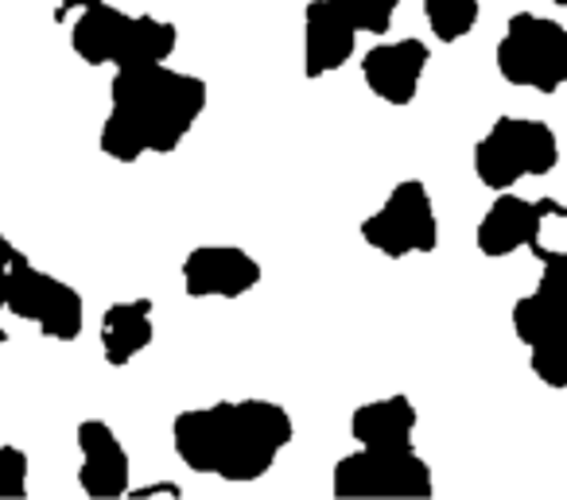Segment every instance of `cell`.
<instances>
[{
	"mask_svg": "<svg viewBox=\"0 0 567 500\" xmlns=\"http://www.w3.org/2000/svg\"><path fill=\"white\" fill-rule=\"evenodd\" d=\"M292 435V415L272 399H221L179 412L172 423V446L183 466L229 485L260 481Z\"/></svg>",
	"mask_w": 567,
	"mask_h": 500,
	"instance_id": "obj_1",
	"label": "cell"
},
{
	"mask_svg": "<svg viewBox=\"0 0 567 500\" xmlns=\"http://www.w3.org/2000/svg\"><path fill=\"white\" fill-rule=\"evenodd\" d=\"M206 110V82L172 71L167 63L125 66L110 82V117L102 125V152L113 164L141 156H172Z\"/></svg>",
	"mask_w": 567,
	"mask_h": 500,
	"instance_id": "obj_2",
	"label": "cell"
},
{
	"mask_svg": "<svg viewBox=\"0 0 567 500\" xmlns=\"http://www.w3.org/2000/svg\"><path fill=\"white\" fill-rule=\"evenodd\" d=\"M0 303L9 314L40 326V334L55 337V342H74L86 322L79 291L59 275L35 268L4 233H0Z\"/></svg>",
	"mask_w": 567,
	"mask_h": 500,
	"instance_id": "obj_3",
	"label": "cell"
},
{
	"mask_svg": "<svg viewBox=\"0 0 567 500\" xmlns=\"http://www.w3.org/2000/svg\"><path fill=\"white\" fill-rule=\"evenodd\" d=\"M513 334L528 350V368L548 388H567V260L544 264V275L513 306Z\"/></svg>",
	"mask_w": 567,
	"mask_h": 500,
	"instance_id": "obj_4",
	"label": "cell"
},
{
	"mask_svg": "<svg viewBox=\"0 0 567 500\" xmlns=\"http://www.w3.org/2000/svg\"><path fill=\"white\" fill-rule=\"evenodd\" d=\"M559 140L544 121L497 117L494 128L474 144V175L482 187L509 190L520 179H540L556 171Z\"/></svg>",
	"mask_w": 567,
	"mask_h": 500,
	"instance_id": "obj_5",
	"label": "cell"
},
{
	"mask_svg": "<svg viewBox=\"0 0 567 500\" xmlns=\"http://www.w3.org/2000/svg\"><path fill=\"white\" fill-rule=\"evenodd\" d=\"M494 63L509 86L556 94L567 86V28L536 12H517L497 40Z\"/></svg>",
	"mask_w": 567,
	"mask_h": 500,
	"instance_id": "obj_6",
	"label": "cell"
},
{
	"mask_svg": "<svg viewBox=\"0 0 567 500\" xmlns=\"http://www.w3.org/2000/svg\"><path fill=\"white\" fill-rule=\"evenodd\" d=\"M331 492L339 500H362V497H401V500H427L435 497L432 466L416 454V446H358L354 454L339 458L331 477Z\"/></svg>",
	"mask_w": 567,
	"mask_h": 500,
	"instance_id": "obj_7",
	"label": "cell"
},
{
	"mask_svg": "<svg viewBox=\"0 0 567 500\" xmlns=\"http://www.w3.org/2000/svg\"><path fill=\"white\" fill-rule=\"evenodd\" d=\"M362 241L389 260L440 249V221H435V206L424 183H396L385 202H381V210L362 221Z\"/></svg>",
	"mask_w": 567,
	"mask_h": 500,
	"instance_id": "obj_8",
	"label": "cell"
},
{
	"mask_svg": "<svg viewBox=\"0 0 567 500\" xmlns=\"http://www.w3.org/2000/svg\"><path fill=\"white\" fill-rule=\"evenodd\" d=\"M260 283V264L237 244H198L183 260V291L190 299H241Z\"/></svg>",
	"mask_w": 567,
	"mask_h": 500,
	"instance_id": "obj_9",
	"label": "cell"
},
{
	"mask_svg": "<svg viewBox=\"0 0 567 500\" xmlns=\"http://www.w3.org/2000/svg\"><path fill=\"white\" fill-rule=\"evenodd\" d=\"M79 489L90 500H113L133 489V461H128V450L105 419L79 423Z\"/></svg>",
	"mask_w": 567,
	"mask_h": 500,
	"instance_id": "obj_10",
	"label": "cell"
},
{
	"mask_svg": "<svg viewBox=\"0 0 567 500\" xmlns=\"http://www.w3.org/2000/svg\"><path fill=\"white\" fill-rule=\"evenodd\" d=\"M358 28L342 0H311L303 9V74L323 79L354 59Z\"/></svg>",
	"mask_w": 567,
	"mask_h": 500,
	"instance_id": "obj_11",
	"label": "cell"
},
{
	"mask_svg": "<svg viewBox=\"0 0 567 500\" xmlns=\"http://www.w3.org/2000/svg\"><path fill=\"white\" fill-rule=\"evenodd\" d=\"M427 43L424 40H396L378 43L362 55V79L385 105H412L416 102L420 79L427 71Z\"/></svg>",
	"mask_w": 567,
	"mask_h": 500,
	"instance_id": "obj_12",
	"label": "cell"
},
{
	"mask_svg": "<svg viewBox=\"0 0 567 500\" xmlns=\"http://www.w3.org/2000/svg\"><path fill=\"white\" fill-rule=\"evenodd\" d=\"M152 299H128V303H113L105 306L102 326H97V337H102V357L105 365L125 368L128 361H136L156 337V322H152Z\"/></svg>",
	"mask_w": 567,
	"mask_h": 500,
	"instance_id": "obj_13",
	"label": "cell"
},
{
	"mask_svg": "<svg viewBox=\"0 0 567 500\" xmlns=\"http://www.w3.org/2000/svg\"><path fill=\"white\" fill-rule=\"evenodd\" d=\"M416 404L409 396H385L373 404L354 407L350 415V435L358 446H381V450H396V446H412L416 435Z\"/></svg>",
	"mask_w": 567,
	"mask_h": 500,
	"instance_id": "obj_14",
	"label": "cell"
},
{
	"mask_svg": "<svg viewBox=\"0 0 567 500\" xmlns=\"http://www.w3.org/2000/svg\"><path fill=\"white\" fill-rule=\"evenodd\" d=\"M533 213L536 206L520 195H509V190H497V198L489 202V210L482 213L478 221V252L489 260H502V257H513L517 249L528 244V233H533Z\"/></svg>",
	"mask_w": 567,
	"mask_h": 500,
	"instance_id": "obj_15",
	"label": "cell"
},
{
	"mask_svg": "<svg viewBox=\"0 0 567 500\" xmlns=\"http://www.w3.org/2000/svg\"><path fill=\"white\" fill-rule=\"evenodd\" d=\"M125 24H128V12L113 9L105 0L94 4V9H82L71 28L74 55L86 66H113V55H117V48H121Z\"/></svg>",
	"mask_w": 567,
	"mask_h": 500,
	"instance_id": "obj_16",
	"label": "cell"
},
{
	"mask_svg": "<svg viewBox=\"0 0 567 500\" xmlns=\"http://www.w3.org/2000/svg\"><path fill=\"white\" fill-rule=\"evenodd\" d=\"M179 43V28L172 20L156 17H128L125 35H121V48L113 55V71H125V66H152L167 63Z\"/></svg>",
	"mask_w": 567,
	"mask_h": 500,
	"instance_id": "obj_17",
	"label": "cell"
},
{
	"mask_svg": "<svg viewBox=\"0 0 567 500\" xmlns=\"http://www.w3.org/2000/svg\"><path fill=\"white\" fill-rule=\"evenodd\" d=\"M533 233H528L525 249L533 252L540 264H556V260H567V206L556 202V198H540L533 202Z\"/></svg>",
	"mask_w": 567,
	"mask_h": 500,
	"instance_id": "obj_18",
	"label": "cell"
},
{
	"mask_svg": "<svg viewBox=\"0 0 567 500\" xmlns=\"http://www.w3.org/2000/svg\"><path fill=\"white\" fill-rule=\"evenodd\" d=\"M478 0H424L427 28L440 43H458L478 24Z\"/></svg>",
	"mask_w": 567,
	"mask_h": 500,
	"instance_id": "obj_19",
	"label": "cell"
},
{
	"mask_svg": "<svg viewBox=\"0 0 567 500\" xmlns=\"http://www.w3.org/2000/svg\"><path fill=\"white\" fill-rule=\"evenodd\" d=\"M342 4H347L350 20H354L358 35H385L393 28L396 9H401V0H342Z\"/></svg>",
	"mask_w": 567,
	"mask_h": 500,
	"instance_id": "obj_20",
	"label": "cell"
},
{
	"mask_svg": "<svg viewBox=\"0 0 567 500\" xmlns=\"http://www.w3.org/2000/svg\"><path fill=\"white\" fill-rule=\"evenodd\" d=\"M28 497V454L20 446H0V500Z\"/></svg>",
	"mask_w": 567,
	"mask_h": 500,
	"instance_id": "obj_21",
	"label": "cell"
},
{
	"mask_svg": "<svg viewBox=\"0 0 567 500\" xmlns=\"http://www.w3.org/2000/svg\"><path fill=\"white\" fill-rule=\"evenodd\" d=\"M94 4H102V0H59L55 4V20L63 24L71 12H82V9H94Z\"/></svg>",
	"mask_w": 567,
	"mask_h": 500,
	"instance_id": "obj_22",
	"label": "cell"
},
{
	"mask_svg": "<svg viewBox=\"0 0 567 500\" xmlns=\"http://www.w3.org/2000/svg\"><path fill=\"white\" fill-rule=\"evenodd\" d=\"M125 497H179L175 485H148V489H128Z\"/></svg>",
	"mask_w": 567,
	"mask_h": 500,
	"instance_id": "obj_23",
	"label": "cell"
},
{
	"mask_svg": "<svg viewBox=\"0 0 567 500\" xmlns=\"http://www.w3.org/2000/svg\"><path fill=\"white\" fill-rule=\"evenodd\" d=\"M551 4H556V9H567V0H551Z\"/></svg>",
	"mask_w": 567,
	"mask_h": 500,
	"instance_id": "obj_24",
	"label": "cell"
},
{
	"mask_svg": "<svg viewBox=\"0 0 567 500\" xmlns=\"http://www.w3.org/2000/svg\"><path fill=\"white\" fill-rule=\"evenodd\" d=\"M0 311H4V303H0ZM0 342H4V330H0Z\"/></svg>",
	"mask_w": 567,
	"mask_h": 500,
	"instance_id": "obj_25",
	"label": "cell"
}]
</instances>
